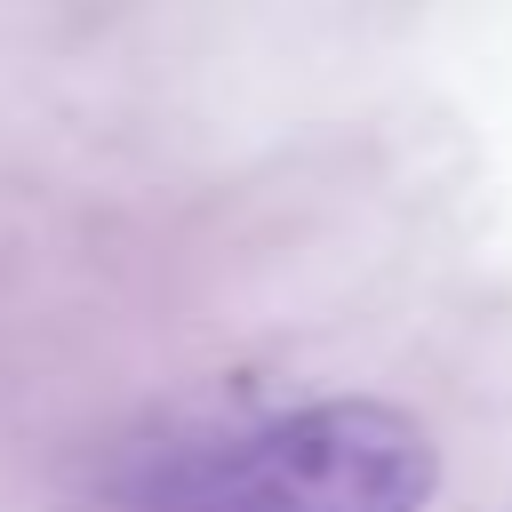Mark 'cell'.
<instances>
[{
    "label": "cell",
    "mask_w": 512,
    "mask_h": 512,
    "mask_svg": "<svg viewBox=\"0 0 512 512\" xmlns=\"http://www.w3.org/2000/svg\"><path fill=\"white\" fill-rule=\"evenodd\" d=\"M432 488V432L408 408L352 392L160 456L136 472L128 512H424Z\"/></svg>",
    "instance_id": "1"
}]
</instances>
